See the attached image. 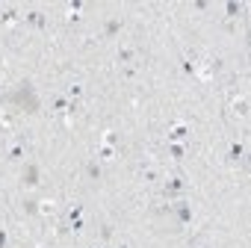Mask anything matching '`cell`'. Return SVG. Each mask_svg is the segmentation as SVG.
<instances>
[{
  "mask_svg": "<svg viewBox=\"0 0 251 248\" xmlns=\"http://www.w3.org/2000/svg\"><path fill=\"white\" fill-rule=\"evenodd\" d=\"M6 100L15 103L18 110H24V113H39V98H35V89L30 83H21L12 95H6Z\"/></svg>",
  "mask_w": 251,
  "mask_h": 248,
  "instance_id": "6da1fadb",
  "label": "cell"
},
{
  "mask_svg": "<svg viewBox=\"0 0 251 248\" xmlns=\"http://www.w3.org/2000/svg\"><path fill=\"white\" fill-rule=\"evenodd\" d=\"M21 177H24V183H27V186H39V183H42V181H39L42 171H39V165H35V163H27L24 171H21Z\"/></svg>",
  "mask_w": 251,
  "mask_h": 248,
  "instance_id": "7a4b0ae2",
  "label": "cell"
},
{
  "mask_svg": "<svg viewBox=\"0 0 251 248\" xmlns=\"http://www.w3.org/2000/svg\"><path fill=\"white\" fill-rule=\"evenodd\" d=\"M174 216H177V225H189L192 222V207L186 201H177L174 204Z\"/></svg>",
  "mask_w": 251,
  "mask_h": 248,
  "instance_id": "3957f363",
  "label": "cell"
},
{
  "mask_svg": "<svg viewBox=\"0 0 251 248\" xmlns=\"http://www.w3.org/2000/svg\"><path fill=\"white\" fill-rule=\"evenodd\" d=\"M184 189H186V181H184V177H174V181L166 183V195H181Z\"/></svg>",
  "mask_w": 251,
  "mask_h": 248,
  "instance_id": "277c9868",
  "label": "cell"
},
{
  "mask_svg": "<svg viewBox=\"0 0 251 248\" xmlns=\"http://www.w3.org/2000/svg\"><path fill=\"white\" fill-rule=\"evenodd\" d=\"M225 12H228V15H231V18H236V15H239V12H242V6H239V3H236V0H231V3H225Z\"/></svg>",
  "mask_w": 251,
  "mask_h": 248,
  "instance_id": "5b68a950",
  "label": "cell"
},
{
  "mask_svg": "<svg viewBox=\"0 0 251 248\" xmlns=\"http://www.w3.org/2000/svg\"><path fill=\"white\" fill-rule=\"evenodd\" d=\"M121 30V21L118 18H113V21H106V35H116Z\"/></svg>",
  "mask_w": 251,
  "mask_h": 248,
  "instance_id": "8992f818",
  "label": "cell"
},
{
  "mask_svg": "<svg viewBox=\"0 0 251 248\" xmlns=\"http://www.w3.org/2000/svg\"><path fill=\"white\" fill-rule=\"evenodd\" d=\"M86 174L92 177V181H98V177H100V165H98V163H89V165H86Z\"/></svg>",
  "mask_w": 251,
  "mask_h": 248,
  "instance_id": "52a82bcc",
  "label": "cell"
},
{
  "mask_svg": "<svg viewBox=\"0 0 251 248\" xmlns=\"http://www.w3.org/2000/svg\"><path fill=\"white\" fill-rule=\"evenodd\" d=\"M242 154H245V148H242V145H231V160H239Z\"/></svg>",
  "mask_w": 251,
  "mask_h": 248,
  "instance_id": "ba28073f",
  "label": "cell"
},
{
  "mask_svg": "<svg viewBox=\"0 0 251 248\" xmlns=\"http://www.w3.org/2000/svg\"><path fill=\"white\" fill-rule=\"evenodd\" d=\"M30 21H33L35 27H42V24H45V18H42V12H30Z\"/></svg>",
  "mask_w": 251,
  "mask_h": 248,
  "instance_id": "9c48e42d",
  "label": "cell"
},
{
  "mask_svg": "<svg viewBox=\"0 0 251 248\" xmlns=\"http://www.w3.org/2000/svg\"><path fill=\"white\" fill-rule=\"evenodd\" d=\"M24 210L27 213H39V204H35V201H24Z\"/></svg>",
  "mask_w": 251,
  "mask_h": 248,
  "instance_id": "30bf717a",
  "label": "cell"
},
{
  "mask_svg": "<svg viewBox=\"0 0 251 248\" xmlns=\"http://www.w3.org/2000/svg\"><path fill=\"white\" fill-rule=\"evenodd\" d=\"M184 136H186V127H177V130L171 133V139H184Z\"/></svg>",
  "mask_w": 251,
  "mask_h": 248,
  "instance_id": "8fae6325",
  "label": "cell"
},
{
  "mask_svg": "<svg viewBox=\"0 0 251 248\" xmlns=\"http://www.w3.org/2000/svg\"><path fill=\"white\" fill-rule=\"evenodd\" d=\"M6 245H9V236H6L3 231H0V248H6Z\"/></svg>",
  "mask_w": 251,
  "mask_h": 248,
  "instance_id": "7c38bea8",
  "label": "cell"
},
{
  "mask_svg": "<svg viewBox=\"0 0 251 248\" xmlns=\"http://www.w3.org/2000/svg\"><path fill=\"white\" fill-rule=\"evenodd\" d=\"M0 15H3V6H0Z\"/></svg>",
  "mask_w": 251,
  "mask_h": 248,
  "instance_id": "4fadbf2b",
  "label": "cell"
},
{
  "mask_svg": "<svg viewBox=\"0 0 251 248\" xmlns=\"http://www.w3.org/2000/svg\"><path fill=\"white\" fill-rule=\"evenodd\" d=\"M121 248H130V245H121Z\"/></svg>",
  "mask_w": 251,
  "mask_h": 248,
  "instance_id": "5bb4252c",
  "label": "cell"
}]
</instances>
